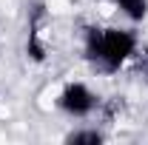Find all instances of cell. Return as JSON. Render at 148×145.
Returning a JSON list of instances; mask_svg holds the SVG:
<instances>
[{"mask_svg":"<svg viewBox=\"0 0 148 145\" xmlns=\"http://www.w3.org/2000/svg\"><path fill=\"white\" fill-rule=\"evenodd\" d=\"M140 49L134 29L123 26H88L83 31V57L103 74H117Z\"/></svg>","mask_w":148,"mask_h":145,"instance_id":"cell-1","label":"cell"},{"mask_svg":"<svg viewBox=\"0 0 148 145\" xmlns=\"http://www.w3.org/2000/svg\"><path fill=\"white\" fill-rule=\"evenodd\" d=\"M57 108L63 111L66 117H71V120H88L94 111L100 108V97L86 83L71 80V83H66L60 88V94H57Z\"/></svg>","mask_w":148,"mask_h":145,"instance_id":"cell-2","label":"cell"},{"mask_svg":"<svg viewBox=\"0 0 148 145\" xmlns=\"http://www.w3.org/2000/svg\"><path fill=\"white\" fill-rule=\"evenodd\" d=\"M114 6L131 23H143L148 17V0H114Z\"/></svg>","mask_w":148,"mask_h":145,"instance_id":"cell-3","label":"cell"},{"mask_svg":"<svg viewBox=\"0 0 148 145\" xmlns=\"http://www.w3.org/2000/svg\"><path fill=\"white\" fill-rule=\"evenodd\" d=\"M106 137H103V131H97V128H77V131H71V134H66V142H74V145H97L103 142Z\"/></svg>","mask_w":148,"mask_h":145,"instance_id":"cell-4","label":"cell"}]
</instances>
